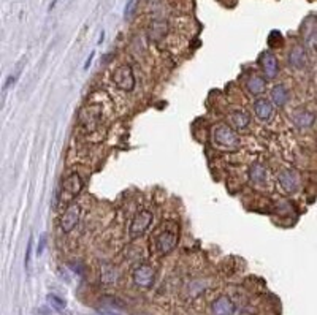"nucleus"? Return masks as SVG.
I'll list each match as a JSON object with an SVG mask.
<instances>
[{
    "mask_svg": "<svg viewBox=\"0 0 317 315\" xmlns=\"http://www.w3.org/2000/svg\"><path fill=\"white\" fill-rule=\"evenodd\" d=\"M179 241V225L174 220L162 222L154 233V247L160 257H165L174 251Z\"/></svg>",
    "mask_w": 317,
    "mask_h": 315,
    "instance_id": "obj_1",
    "label": "nucleus"
},
{
    "mask_svg": "<svg viewBox=\"0 0 317 315\" xmlns=\"http://www.w3.org/2000/svg\"><path fill=\"white\" fill-rule=\"evenodd\" d=\"M152 220H154V214H152L151 211H148V209L138 211L134 215L130 225H129V238L130 240H138V238L143 236L149 230Z\"/></svg>",
    "mask_w": 317,
    "mask_h": 315,
    "instance_id": "obj_2",
    "label": "nucleus"
},
{
    "mask_svg": "<svg viewBox=\"0 0 317 315\" xmlns=\"http://www.w3.org/2000/svg\"><path fill=\"white\" fill-rule=\"evenodd\" d=\"M111 80L116 84V88H119L124 92H132L135 89V76H134L132 68H130V65H121V67H117L111 74Z\"/></svg>",
    "mask_w": 317,
    "mask_h": 315,
    "instance_id": "obj_3",
    "label": "nucleus"
},
{
    "mask_svg": "<svg viewBox=\"0 0 317 315\" xmlns=\"http://www.w3.org/2000/svg\"><path fill=\"white\" fill-rule=\"evenodd\" d=\"M213 138L216 144L224 147H236L239 144V138L233 128H230L227 124H219L213 132Z\"/></svg>",
    "mask_w": 317,
    "mask_h": 315,
    "instance_id": "obj_4",
    "label": "nucleus"
},
{
    "mask_svg": "<svg viewBox=\"0 0 317 315\" xmlns=\"http://www.w3.org/2000/svg\"><path fill=\"white\" fill-rule=\"evenodd\" d=\"M80 215H81L80 206L76 204V203L70 204L69 208L65 209V212L62 214V217H60V228H62V231L64 233H70L73 228L78 225Z\"/></svg>",
    "mask_w": 317,
    "mask_h": 315,
    "instance_id": "obj_5",
    "label": "nucleus"
},
{
    "mask_svg": "<svg viewBox=\"0 0 317 315\" xmlns=\"http://www.w3.org/2000/svg\"><path fill=\"white\" fill-rule=\"evenodd\" d=\"M154 279H156V271L151 265H140L134 271V282L138 287L149 288L154 284Z\"/></svg>",
    "mask_w": 317,
    "mask_h": 315,
    "instance_id": "obj_6",
    "label": "nucleus"
},
{
    "mask_svg": "<svg viewBox=\"0 0 317 315\" xmlns=\"http://www.w3.org/2000/svg\"><path fill=\"white\" fill-rule=\"evenodd\" d=\"M278 182L281 189L286 192V193H295L300 187V179L298 175L295 173L293 170H282L279 175H278Z\"/></svg>",
    "mask_w": 317,
    "mask_h": 315,
    "instance_id": "obj_7",
    "label": "nucleus"
},
{
    "mask_svg": "<svg viewBox=\"0 0 317 315\" xmlns=\"http://www.w3.org/2000/svg\"><path fill=\"white\" fill-rule=\"evenodd\" d=\"M260 65H262V70H264L265 76L268 80H275L278 73H279V62L276 59V56L270 51H265L264 54L260 56Z\"/></svg>",
    "mask_w": 317,
    "mask_h": 315,
    "instance_id": "obj_8",
    "label": "nucleus"
},
{
    "mask_svg": "<svg viewBox=\"0 0 317 315\" xmlns=\"http://www.w3.org/2000/svg\"><path fill=\"white\" fill-rule=\"evenodd\" d=\"M213 315H238V309L235 302L228 296H219L211 304Z\"/></svg>",
    "mask_w": 317,
    "mask_h": 315,
    "instance_id": "obj_9",
    "label": "nucleus"
},
{
    "mask_svg": "<svg viewBox=\"0 0 317 315\" xmlns=\"http://www.w3.org/2000/svg\"><path fill=\"white\" fill-rule=\"evenodd\" d=\"M290 119H292V122L297 125L298 128H309L314 125L315 122V116L314 113L308 111V110H304V108H298V110H295L292 111L290 114Z\"/></svg>",
    "mask_w": 317,
    "mask_h": 315,
    "instance_id": "obj_10",
    "label": "nucleus"
},
{
    "mask_svg": "<svg viewBox=\"0 0 317 315\" xmlns=\"http://www.w3.org/2000/svg\"><path fill=\"white\" fill-rule=\"evenodd\" d=\"M254 113L259 121L270 122L273 117V105L267 99H257L254 102Z\"/></svg>",
    "mask_w": 317,
    "mask_h": 315,
    "instance_id": "obj_11",
    "label": "nucleus"
},
{
    "mask_svg": "<svg viewBox=\"0 0 317 315\" xmlns=\"http://www.w3.org/2000/svg\"><path fill=\"white\" fill-rule=\"evenodd\" d=\"M306 63H308V57H306V52H304L303 46H295L289 52V65L292 68L301 70L306 67Z\"/></svg>",
    "mask_w": 317,
    "mask_h": 315,
    "instance_id": "obj_12",
    "label": "nucleus"
},
{
    "mask_svg": "<svg viewBox=\"0 0 317 315\" xmlns=\"http://www.w3.org/2000/svg\"><path fill=\"white\" fill-rule=\"evenodd\" d=\"M62 189L67 192L70 197H76V195H78L83 189V181L78 175H76V173H73V175H70L67 179L62 182Z\"/></svg>",
    "mask_w": 317,
    "mask_h": 315,
    "instance_id": "obj_13",
    "label": "nucleus"
},
{
    "mask_svg": "<svg viewBox=\"0 0 317 315\" xmlns=\"http://www.w3.org/2000/svg\"><path fill=\"white\" fill-rule=\"evenodd\" d=\"M290 99V92L284 84H278L271 89V102L276 106H284Z\"/></svg>",
    "mask_w": 317,
    "mask_h": 315,
    "instance_id": "obj_14",
    "label": "nucleus"
},
{
    "mask_svg": "<svg viewBox=\"0 0 317 315\" xmlns=\"http://www.w3.org/2000/svg\"><path fill=\"white\" fill-rule=\"evenodd\" d=\"M246 89L250 95H260V94H264L265 89H267V81L264 78H260V76L254 74V76H250V78L246 81Z\"/></svg>",
    "mask_w": 317,
    "mask_h": 315,
    "instance_id": "obj_15",
    "label": "nucleus"
},
{
    "mask_svg": "<svg viewBox=\"0 0 317 315\" xmlns=\"http://www.w3.org/2000/svg\"><path fill=\"white\" fill-rule=\"evenodd\" d=\"M249 179L256 184H264L267 181V170L260 164H252L249 167Z\"/></svg>",
    "mask_w": 317,
    "mask_h": 315,
    "instance_id": "obj_16",
    "label": "nucleus"
},
{
    "mask_svg": "<svg viewBox=\"0 0 317 315\" xmlns=\"http://www.w3.org/2000/svg\"><path fill=\"white\" fill-rule=\"evenodd\" d=\"M232 122L235 124L236 128L243 130V128H246L249 125L250 116L247 113H244V111H235V113H232Z\"/></svg>",
    "mask_w": 317,
    "mask_h": 315,
    "instance_id": "obj_17",
    "label": "nucleus"
},
{
    "mask_svg": "<svg viewBox=\"0 0 317 315\" xmlns=\"http://www.w3.org/2000/svg\"><path fill=\"white\" fill-rule=\"evenodd\" d=\"M119 277L117 271L114 266H105L102 268V280L106 282V284H113V282H116V279Z\"/></svg>",
    "mask_w": 317,
    "mask_h": 315,
    "instance_id": "obj_18",
    "label": "nucleus"
},
{
    "mask_svg": "<svg viewBox=\"0 0 317 315\" xmlns=\"http://www.w3.org/2000/svg\"><path fill=\"white\" fill-rule=\"evenodd\" d=\"M32 247H34V236L29 238V243H27V249H26V258H24V268L29 273L30 271V258H32Z\"/></svg>",
    "mask_w": 317,
    "mask_h": 315,
    "instance_id": "obj_19",
    "label": "nucleus"
},
{
    "mask_svg": "<svg viewBox=\"0 0 317 315\" xmlns=\"http://www.w3.org/2000/svg\"><path fill=\"white\" fill-rule=\"evenodd\" d=\"M137 7H138V0H127L125 8H124V18H125V19H130V18H132V15L135 13Z\"/></svg>",
    "mask_w": 317,
    "mask_h": 315,
    "instance_id": "obj_20",
    "label": "nucleus"
},
{
    "mask_svg": "<svg viewBox=\"0 0 317 315\" xmlns=\"http://www.w3.org/2000/svg\"><path fill=\"white\" fill-rule=\"evenodd\" d=\"M48 301H49V302H51L52 306L56 307L57 310H62V309L65 307V301H62V299H60V298H57L56 295H49V296H48Z\"/></svg>",
    "mask_w": 317,
    "mask_h": 315,
    "instance_id": "obj_21",
    "label": "nucleus"
},
{
    "mask_svg": "<svg viewBox=\"0 0 317 315\" xmlns=\"http://www.w3.org/2000/svg\"><path fill=\"white\" fill-rule=\"evenodd\" d=\"M45 247H46V234H41L40 243H38V247H37V255H38V257L43 254V251H45Z\"/></svg>",
    "mask_w": 317,
    "mask_h": 315,
    "instance_id": "obj_22",
    "label": "nucleus"
},
{
    "mask_svg": "<svg viewBox=\"0 0 317 315\" xmlns=\"http://www.w3.org/2000/svg\"><path fill=\"white\" fill-rule=\"evenodd\" d=\"M94 56H95V52L92 51V52H91V56H89V59H87V60H86V63H84V70H87V68L91 67V62H92Z\"/></svg>",
    "mask_w": 317,
    "mask_h": 315,
    "instance_id": "obj_23",
    "label": "nucleus"
}]
</instances>
